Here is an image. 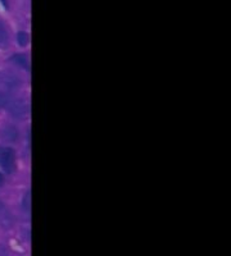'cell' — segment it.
Returning a JSON list of instances; mask_svg holds the SVG:
<instances>
[{
  "label": "cell",
  "mask_w": 231,
  "mask_h": 256,
  "mask_svg": "<svg viewBox=\"0 0 231 256\" xmlns=\"http://www.w3.org/2000/svg\"><path fill=\"white\" fill-rule=\"evenodd\" d=\"M0 84L9 90H16L22 86V80L12 73L0 70Z\"/></svg>",
  "instance_id": "cell-1"
},
{
  "label": "cell",
  "mask_w": 231,
  "mask_h": 256,
  "mask_svg": "<svg viewBox=\"0 0 231 256\" xmlns=\"http://www.w3.org/2000/svg\"><path fill=\"white\" fill-rule=\"evenodd\" d=\"M0 166L9 173L15 168V152L11 148H0Z\"/></svg>",
  "instance_id": "cell-2"
},
{
  "label": "cell",
  "mask_w": 231,
  "mask_h": 256,
  "mask_svg": "<svg viewBox=\"0 0 231 256\" xmlns=\"http://www.w3.org/2000/svg\"><path fill=\"white\" fill-rule=\"evenodd\" d=\"M8 109L12 116L21 118V116H25L29 114V104H27L25 100H11L8 105Z\"/></svg>",
  "instance_id": "cell-3"
},
{
  "label": "cell",
  "mask_w": 231,
  "mask_h": 256,
  "mask_svg": "<svg viewBox=\"0 0 231 256\" xmlns=\"http://www.w3.org/2000/svg\"><path fill=\"white\" fill-rule=\"evenodd\" d=\"M15 224V218L3 201H0V227L4 230H11Z\"/></svg>",
  "instance_id": "cell-4"
},
{
  "label": "cell",
  "mask_w": 231,
  "mask_h": 256,
  "mask_svg": "<svg viewBox=\"0 0 231 256\" xmlns=\"http://www.w3.org/2000/svg\"><path fill=\"white\" fill-rule=\"evenodd\" d=\"M11 62L15 63L16 66H18V67L24 68V70H29L30 68L29 59H27V56H24V54H16V56H13L12 58H11Z\"/></svg>",
  "instance_id": "cell-5"
},
{
  "label": "cell",
  "mask_w": 231,
  "mask_h": 256,
  "mask_svg": "<svg viewBox=\"0 0 231 256\" xmlns=\"http://www.w3.org/2000/svg\"><path fill=\"white\" fill-rule=\"evenodd\" d=\"M17 137H18L17 128L7 127L3 131V138H6L7 141H15L17 140Z\"/></svg>",
  "instance_id": "cell-6"
},
{
  "label": "cell",
  "mask_w": 231,
  "mask_h": 256,
  "mask_svg": "<svg viewBox=\"0 0 231 256\" xmlns=\"http://www.w3.org/2000/svg\"><path fill=\"white\" fill-rule=\"evenodd\" d=\"M7 42H8V32H7L3 24L0 22V48L6 46Z\"/></svg>",
  "instance_id": "cell-7"
},
{
  "label": "cell",
  "mask_w": 231,
  "mask_h": 256,
  "mask_svg": "<svg viewBox=\"0 0 231 256\" xmlns=\"http://www.w3.org/2000/svg\"><path fill=\"white\" fill-rule=\"evenodd\" d=\"M22 205H24L25 212L30 214V209H31V196H30V192L25 194L24 201H22Z\"/></svg>",
  "instance_id": "cell-8"
},
{
  "label": "cell",
  "mask_w": 231,
  "mask_h": 256,
  "mask_svg": "<svg viewBox=\"0 0 231 256\" xmlns=\"http://www.w3.org/2000/svg\"><path fill=\"white\" fill-rule=\"evenodd\" d=\"M11 98L7 95L6 92L3 91H0V108H8L9 102H11Z\"/></svg>",
  "instance_id": "cell-9"
},
{
  "label": "cell",
  "mask_w": 231,
  "mask_h": 256,
  "mask_svg": "<svg viewBox=\"0 0 231 256\" xmlns=\"http://www.w3.org/2000/svg\"><path fill=\"white\" fill-rule=\"evenodd\" d=\"M17 41L21 46H26L29 44V35H27L26 32H20L17 35Z\"/></svg>",
  "instance_id": "cell-10"
},
{
  "label": "cell",
  "mask_w": 231,
  "mask_h": 256,
  "mask_svg": "<svg viewBox=\"0 0 231 256\" xmlns=\"http://www.w3.org/2000/svg\"><path fill=\"white\" fill-rule=\"evenodd\" d=\"M3 182H4V177L3 174H0V184H3Z\"/></svg>",
  "instance_id": "cell-11"
},
{
  "label": "cell",
  "mask_w": 231,
  "mask_h": 256,
  "mask_svg": "<svg viewBox=\"0 0 231 256\" xmlns=\"http://www.w3.org/2000/svg\"><path fill=\"white\" fill-rule=\"evenodd\" d=\"M0 2H2V3H3V4H7V2H6V0H0Z\"/></svg>",
  "instance_id": "cell-12"
}]
</instances>
